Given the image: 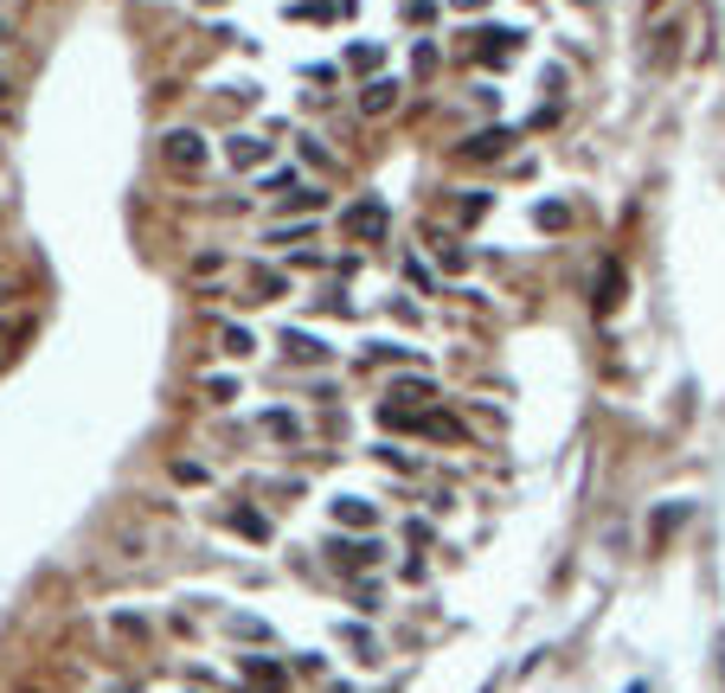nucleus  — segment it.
Returning <instances> with one entry per match:
<instances>
[{"label":"nucleus","mask_w":725,"mask_h":693,"mask_svg":"<svg viewBox=\"0 0 725 693\" xmlns=\"http://www.w3.org/2000/svg\"><path fill=\"white\" fill-rule=\"evenodd\" d=\"M161 161H167L174 174H200V167L213 161V141L200 136V129H167V136H161Z\"/></svg>","instance_id":"f257e3e1"},{"label":"nucleus","mask_w":725,"mask_h":693,"mask_svg":"<svg viewBox=\"0 0 725 693\" xmlns=\"http://www.w3.org/2000/svg\"><path fill=\"white\" fill-rule=\"evenodd\" d=\"M623 289H629L623 264H616V257H603V270H597V289H590V308L610 322V315H616V302H623Z\"/></svg>","instance_id":"f03ea898"},{"label":"nucleus","mask_w":725,"mask_h":693,"mask_svg":"<svg viewBox=\"0 0 725 693\" xmlns=\"http://www.w3.org/2000/svg\"><path fill=\"white\" fill-rule=\"evenodd\" d=\"M379 553H385L379 540H328V558H334L341 571H372V565H379Z\"/></svg>","instance_id":"7ed1b4c3"},{"label":"nucleus","mask_w":725,"mask_h":693,"mask_svg":"<svg viewBox=\"0 0 725 693\" xmlns=\"http://www.w3.org/2000/svg\"><path fill=\"white\" fill-rule=\"evenodd\" d=\"M385 225H392V218H385L379 200H360V206L347 212V231H354V238H385Z\"/></svg>","instance_id":"20e7f679"},{"label":"nucleus","mask_w":725,"mask_h":693,"mask_svg":"<svg viewBox=\"0 0 725 693\" xmlns=\"http://www.w3.org/2000/svg\"><path fill=\"white\" fill-rule=\"evenodd\" d=\"M508 129H482V136H469L462 141V148H456V154H462V161H495V154H508Z\"/></svg>","instance_id":"39448f33"},{"label":"nucleus","mask_w":725,"mask_h":693,"mask_svg":"<svg viewBox=\"0 0 725 693\" xmlns=\"http://www.w3.org/2000/svg\"><path fill=\"white\" fill-rule=\"evenodd\" d=\"M411 430H424V437H436V443H462V437H469L449 412H418L411 417Z\"/></svg>","instance_id":"423d86ee"},{"label":"nucleus","mask_w":725,"mask_h":693,"mask_svg":"<svg viewBox=\"0 0 725 693\" xmlns=\"http://www.w3.org/2000/svg\"><path fill=\"white\" fill-rule=\"evenodd\" d=\"M334 520H341V527H366V533H372L379 507H372V501H360V494H341V501H334Z\"/></svg>","instance_id":"0eeeda50"},{"label":"nucleus","mask_w":725,"mask_h":693,"mask_svg":"<svg viewBox=\"0 0 725 693\" xmlns=\"http://www.w3.org/2000/svg\"><path fill=\"white\" fill-rule=\"evenodd\" d=\"M392 103H398V84H392V77H379V84L360 90V116H385Z\"/></svg>","instance_id":"6e6552de"},{"label":"nucleus","mask_w":725,"mask_h":693,"mask_svg":"<svg viewBox=\"0 0 725 693\" xmlns=\"http://www.w3.org/2000/svg\"><path fill=\"white\" fill-rule=\"evenodd\" d=\"M283 353H290V360H302V366H308V360H328V346L315 341V335H302V328H290V335H283Z\"/></svg>","instance_id":"1a4fd4ad"},{"label":"nucleus","mask_w":725,"mask_h":693,"mask_svg":"<svg viewBox=\"0 0 725 693\" xmlns=\"http://www.w3.org/2000/svg\"><path fill=\"white\" fill-rule=\"evenodd\" d=\"M283 289H290V277H283V270H257V277H251V295H244V302H277Z\"/></svg>","instance_id":"9d476101"},{"label":"nucleus","mask_w":725,"mask_h":693,"mask_svg":"<svg viewBox=\"0 0 725 693\" xmlns=\"http://www.w3.org/2000/svg\"><path fill=\"white\" fill-rule=\"evenodd\" d=\"M231 161H238V167H257V161H270V141H257V136H231Z\"/></svg>","instance_id":"9b49d317"},{"label":"nucleus","mask_w":725,"mask_h":693,"mask_svg":"<svg viewBox=\"0 0 725 693\" xmlns=\"http://www.w3.org/2000/svg\"><path fill=\"white\" fill-rule=\"evenodd\" d=\"M264 430H270L277 443H295V437H302V424H295L290 412H270V417H264Z\"/></svg>","instance_id":"f8f14e48"},{"label":"nucleus","mask_w":725,"mask_h":693,"mask_svg":"<svg viewBox=\"0 0 725 693\" xmlns=\"http://www.w3.org/2000/svg\"><path fill=\"white\" fill-rule=\"evenodd\" d=\"M379 463L398 469V476H418V456H405V450H392V443H379Z\"/></svg>","instance_id":"ddd939ff"},{"label":"nucleus","mask_w":725,"mask_h":693,"mask_svg":"<svg viewBox=\"0 0 725 693\" xmlns=\"http://www.w3.org/2000/svg\"><path fill=\"white\" fill-rule=\"evenodd\" d=\"M116 546H123V558H142L148 533H142V527H123V533H116Z\"/></svg>","instance_id":"4468645a"},{"label":"nucleus","mask_w":725,"mask_h":693,"mask_svg":"<svg viewBox=\"0 0 725 693\" xmlns=\"http://www.w3.org/2000/svg\"><path fill=\"white\" fill-rule=\"evenodd\" d=\"M405 282H411V289H436L431 264H418V257H405Z\"/></svg>","instance_id":"2eb2a0df"},{"label":"nucleus","mask_w":725,"mask_h":693,"mask_svg":"<svg viewBox=\"0 0 725 693\" xmlns=\"http://www.w3.org/2000/svg\"><path fill=\"white\" fill-rule=\"evenodd\" d=\"M218 270H225V251H200L193 257V277H218Z\"/></svg>","instance_id":"dca6fc26"},{"label":"nucleus","mask_w":725,"mask_h":693,"mask_svg":"<svg viewBox=\"0 0 725 693\" xmlns=\"http://www.w3.org/2000/svg\"><path fill=\"white\" fill-rule=\"evenodd\" d=\"M539 225H546V231H565V225H572V206H539Z\"/></svg>","instance_id":"f3484780"},{"label":"nucleus","mask_w":725,"mask_h":693,"mask_svg":"<svg viewBox=\"0 0 725 693\" xmlns=\"http://www.w3.org/2000/svg\"><path fill=\"white\" fill-rule=\"evenodd\" d=\"M206 392H213V405H225V399L238 392V379H231V373H218V379H206Z\"/></svg>","instance_id":"a211bd4d"},{"label":"nucleus","mask_w":725,"mask_h":693,"mask_svg":"<svg viewBox=\"0 0 725 693\" xmlns=\"http://www.w3.org/2000/svg\"><path fill=\"white\" fill-rule=\"evenodd\" d=\"M251 346H257V341H251V335H244V328H225V353H238V360H244V353H251Z\"/></svg>","instance_id":"6ab92c4d"},{"label":"nucleus","mask_w":725,"mask_h":693,"mask_svg":"<svg viewBox=\"0 0 725 693\" xmlns=\"http://www.w3.org/2000/svg\"><path fill=\"white\" fill-rule=\"evenodd\" d=\"M7 302H13V289H7V282H0V308H7Z\"/></svg>","instance_id":"aec40b11"},{"label":"nucleus","mask_w":725,"mask_h":693,"mask_svg":"<svg viewBox=\"0 0 725 693\" xmlns=\"http://www.w3.org/2000/svg\"><path fill=\"white\" fill-rule=\"evenodd\" d=\"M456 7H469V13H475V7H488V0H456Z\"/></svg>","instance_id":"412c9836"},{"label":"nucleus","mask_w":725,"mask_h":693,"mask_svg":"<svg viewBox=\"0 0 725 693\" xmlns=\"http://www.w3.org/2000/svg\"><path fill=\"white\" fill-rule=\"evenodd\" d=\"M0 71H7V46H0Z\"/></svg>","instance_id":"4be33fe9"}]
</instances>
